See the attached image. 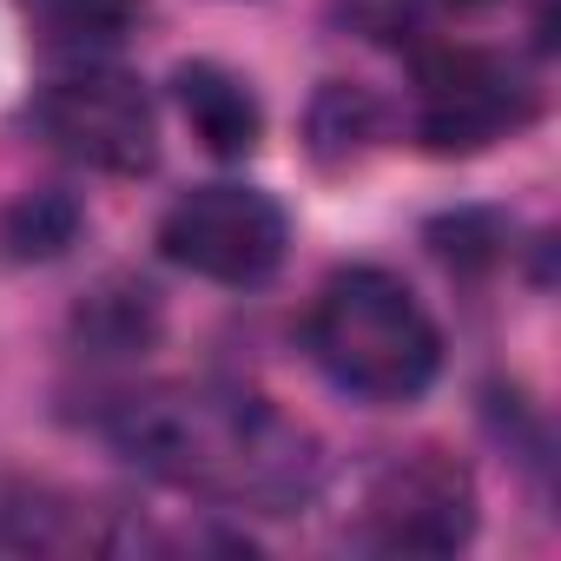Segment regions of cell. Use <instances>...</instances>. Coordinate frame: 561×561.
Masks as SVG:
<instances>
[{
	"label": "cell",
	"instance_id": "cell-1",
	"mask_svg": "<svg viewBox=\"0 0 561 561\" xmlns=\"http://www.w3.org/2000/svg\"><path fill=\"white\" fill-rule=\"evenodd\" d=\"M106 436L146 476L225 508L285 515L324 482L318 436L277 403L231 383H152L113 410Z\"/></svg>",
	"mask_w": 561,
	"mask_h": 561
},
{
	"label": "cell",
	"instance_id": "cell-2",
	"mask_svg": "<svg viewBox=\"0 0 561 561\" xmlns=\"http://www.w3.org/2000/svg\"><path fill=\"white\" fill-rule=\"evenodd\" d=\"M305 344L311 364L364 403H410L443 370V337L430 311L416 305L403 277L377 264H351L318 291L305 318Z\"/></svg>",
	"mask_w": 561,
	"mask_h": 561
},
{
	"label": "cell",
	"instance_id": "cell-3",
	"mask_svg": "<svg viewBox=\"0 0 561 561\" xmlns=\"http://www.w3.org/2000/svg\"><path fill=\"white\" fill-rule=\"evenodd\" d=\"M285 244H291V225L277 211V198L257 185H198L159 218V251L179 271L231 291L264 285L285 264Z\"/></svg>",
	"mask_w": 561,
	"mask_h": 561
},
{
	"label": "cell",
	"instance_id": "cell-4",
	"mask_svg": "<svg viewBox=\"0 0 561 561\" xmlns=\"http://www.w3.org/2000/svg\"><path fill=\"white\" fill-rule=\"evenodd\" d=\"M41 133L54 152L113 172V179H139L159 165V113L146 100V87L119 67H80L67 80H54L34 106Z\"/></svg>",
	"mask_w": 561,
	"mask_h": 561
},
{
	"label": "cell",
	"instance_id": "cell-5",
	"mask_svg": "<svg viewBox=\"0 0 561 561\" xmlns=\"http://www.w3.org/2000/svg\"><path fill=\"white\" fill-rule=\"evenodd\" d=\"M535 119V87L489 47H436L416 60V139L430 152H482Z\"/></svg>",
	"mask_w": 561,
	"mask_h": 561
},
{
	"label": "cell",
	"instance_id": "cell-6",
	"mask_svg": "<svg viewBox=\"0 0 561 561\" xmlns=\"http://www.w3.org/2000/svg\"><path fill=\"white\" fill-rule=\"evenodd\" d=\"M357 535L383 554H456L476 535V482L443 449H403L390 456L370 489Z\"/></svg>",
	"mask_w": 561,
	"mask_h": 561
},
{
	"label": "cell",
	"instance_id": "cell-7",
	"mask_svg": "<svg viewBox=\"0 0 561 561\" xmlns=\"http://www.w3.org/2000/svg\"><path fill=\"white\" fill-rule=\"evenodd\" d=\"M172 93H179L185 126L205 139V152H218V159L257 152V139H264V106H257V93H251L238 73H225V67H211V60H192V67H179Z\"/></svg>",
	"mask_w": 561,
	"mask_h": 561
},
{
	"label": "cell",
	"instance_id": "cell-8",
	"mask_svg": "<svg viewBox=\"0 0 561 561\" xmlns=\"http://www.w3.org/2000/svg\"><path fill=\"white\" fill-rule=\"evenodd\" d=\"M27 21L47 41V54L60 60H106L119 41H133L139 27V0H27Z\"/></svg>",
	"mask_w": 561,
	"mask_h": 561
},
{
	"label": "cell",
	"instance_id": "cell-9",
	"mask_svg": "<svg viewBox=\"0 0 561 561\" xmlns=\"http://www.w3.org/2000/svg\"><path fill=\"white\" fill-rule=\"evenodd\" d=\"M80 331H87L93 351L126 357V351H146V344H152V331H159V305H152L146 285H106V291L80 311Z\"/></svg>",
	"mask_w": 561,
	"mask_h": 561
},
{
	"label": "cell",
	"instance_id": "cell-10",
	"mask_svg": "<svg viewBox=\"0 0 561 561\" xmlns=\"http://www.w3.org/2000/svg\"><path fill=\"white\" fill-rule=\"evenodd\" d=\"M73 238H80V205L67 192H27L8 218H0L8 257H60Z\"/></svg>",
	"mask_w": 561,
	"mask_h": 561
},
{
	"label": "cell",
	"instance_id": "cell-11",
	"mask_svg": "<svg viewBox=\"0 0 561 561\" xmlns=\"http://www.w3.org/2000/svg\"><path fill=\"white\" fill-rule=\"evenodd\" d=\"M370 139H377V106H370V93H357V87H324L318 106H311V146H318V159H324V165H344V159H357Z\"/></svg>",
	"mask_w": 561,
	"mask_h": 561
},
{
	"label": "cell",
	"instance_id": "cell-12",
	"mask_svg": "<svg viewBox=\"0 0 561 561\" xmlns=\"http://www.w3.org/2000/svg\"><path fill=\"white\" fill-rule=\"evenodd\" d=\"M344 14L370 41H410L423 27V14H430V0H344Z\"/></svg>",
	"mask_w": 561,
	"mask_h": 561
}]
</instances>
